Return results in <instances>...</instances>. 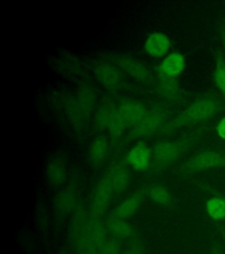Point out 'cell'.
Returning <instances> with one entry per match:
<instances>
[{
  "label": "cell",
  "mask_w": 225,
  "mask_h": 254,
  "mask_svg": "<svg viewBox=\"0 0 225 254\" xmlns=\"http://www.w3.org/2000/svg\"><path fill=\"white\" fill-rule=\"evenodd\" d=\"M223 109V103L213 95H202L182 111L177 117L166 122L157 134L165 136L174 133L182 127L202 123L212 119Z\"/></svg>",
  "instance_id": "obj_1"
},
{
  "label": "cell",
  "mask_w": 225,
  "mask_h": 254,
  "mask_svg": "<svg viewBox=\"0 0 225 254\" xmlns=\"http://www.w3.org/2000/svg\"><path fill=\"white\" fill-rule=\"evenodd\" d=\"M202 134L196 131L176 140H163L157 143L152 149V158L158 166H166L174 163L194 144Z\"/></svg>",
  "instance_id": "obj_2"
},
{
  "label": "cell",
  "mask_w": 225,
  "mask_h": 254,
  "mask_svg": "<svg viewBox=\"0 0 225 254\" xmlns=\"http://www.w3.org/2000/svg\"><path fill=\"white\" fill-rule=\"evenodd\" d=\"M168 111L165 107L156 106L147 111L146 114L138 123L135 124L129 135L124 139V143H129L135 139H143L151 135L157 134L159 129L166 123Z\"/></svg>",
  "instance_id": "obj_3"
},
{
  "label": "cell",
  "mask_w": 225,
  "mask_h": 254,
  "mask_svg": "<svg viewBox=\"0 0 225 254\" xmlns=\"http://www.w3.org/2000/svg\"><path fill=\"white\" fill-rule=\"evenodd\" d=\"M102 60L114 64L121 71L126 72L139 82L147 85H152L154 82V78L149 68L131 56L114 53L103 57Z\"/></svg>",
  "instance_id": "obj_4"
},
{
  "label": "cell",
  "mask_w": 225,
  "mask_h": 254,
  "mask_svg": "<svg viewBox=\"0 0 225 254\" xmlns=\"http://www.w3.org/2000/svg\"><path fill=\"white\" fill-rule=\"evenodd\" d=\"M58 98L59 101L56 103V106L59 107L64 122L73 133L81 136L87 122L79 108L76 94L63 93Z\"/></svg>",
  "instance_id": "obj_5"
},
{
  "label": "cell",
  "mask_w": 225,
  "mask_h": 254,
  "mask_svg": "<svg viewBox=\"0 0 225 254\" xmlns=\"http://www.w3.org/2000/svg\"><path fill=\"white\" fill-rule=\"evenodd\" d=\"M112 173L113 165L107 169L95 187L91 202V216L93 218L99 219L104 214L114 194Z\"/></svg>",
  "instance_id": "obj_6"
},
{
  "label": "cell",
  "mask_w": 225,
  "mask_h": 254,
  "mask_svg": "<svg viewBox=\"0 0 225 254\" xmlns=\"http://www.w3.org/2000/svg\"><path fill=\"white\" fill-rule=\"evenodd\" d=\"M92 73L103 87L111 92L120 91L125 87L123 72L114 64L99 60L92 65Z\"/></svg>",
  "instance_id": "obj_7"
},
{
  "label": "cell",
  "mask_w": 225,
  "mask_h": 254,
  "mask_svg": "<svg viewBox=\"0 0 225 254\" xmlns=\"http://www.w3.org/2000/svg\"><path fill=\"white\" fill-rule=\"evenodd\" d=\"M217 168H225V154L218 151H202L186 163L185 171L198 172Z\"/></svg>",
  "instance_id": "obj_8"
},
{
  "label": "cell",
  "mask_w": 225,
  "mask_h": 254,
  "mask_svg": "<svg viewBox=\"0 0 225 254\" xmlns=\"http://www.w3.org/2000/svg\"><path fill=\"white\" fill-rule=\"evenodd\" d=\"M47 182L54 187H61L67 177V160L63 153H55L46 166Z\"/></svg>",
  "instance_id": "obj_9"
},
{
  "label": "cell",
  "mask_w": 225,
  "mask_h": 254,
  "mask_svg": "<svg viewBox=\"0 0 225 254\" xmlns=\"http://www.w3.org/2000/svg\"><path fill=\"white\" fill-rule=\"evenodd\" d=\"M79 190L75 184H70L60 190L54 199V207L57 214L62 216L70 214L76 207Z\"/></svg>",
  "instance_id": "obj_10"
},
{
  "label": "cell",
  "mask_w": 225,
  "mask_h": 254,
  "mask_svg": "<svg viewBox=\"0 0 225 254\" xmlns=\"http://www.w3.org/2000/svg\"><path fill=\"white\" fill-rule=\"evenodd\" d=\"M152 151L145 143L140 141L127 153L125 162L135 171H144L150 167Z\"/></svg>",
  "instance_id": "obj_11"
},
{
  "label": "cell",
  "mask_w": 225,
  "mask_h": 254,
  "mask_svg": "<svg viewBox=\"0 0 225 254\" xmlns=\"http://www.w3.org/2000/svg\"><path fill=\"white\" fill-rule=\"evenodd\" d=\"M79 108L83 113L84 118L87 123L91 116L95 113L97 103V93L91 84L83 83L79 86L75 93Z\"/></svg>",
  "instance_id": "obj_12"
},
{
  "label": "cell",
  "mask_w": 225,
  "mask_h": 254,
  "mask_svg": "<svg viewBox=\"0 0 225 254\" xmlns=\"http://www.w3.org/2000/svg\"><path fill=\"white\" fill-rule=\"evenodd\" d=\"M186 68L185 57L180 52H173L163 60L157 69L158 74L177 79Z\"/></svg>",
  "instance_id": "obj_13"
},
{
  "label": "cell",
  "mask_w": 225,
  "mask_h": 254,
  "mask_svg": "<svg viewBox=\"0 0 225 254\" xmlns=\"http://www.w3.org/2000/svg\"><path fill=\"white\" fill-rule=\"evenodd\" d=\"M171 48V40L162 32H154L147 37L144 50L152 58H162Z\"/></svg>",
  "instance_id": "obj_14"
},
{
  "label": "cell",
  "mask_w": 225,
  "mask_h": 254,
  "mask_svg": "<svg viewBox=\"0 0 225 254\" xmlns=\"http://www.w3.org/2000/svg\"><path fill=\"white\" fill-rule=\"evenodd\" d=\"M117 111L126 121L127 125H131L133 127L135 124L138 123L148 111L143 104L131 100H127L119 103Z\"/></svg>",
  "instance_id": "obj_15"
},
{
  "label": "cell",
  "mask_w": 225,
  "mask_h": 254,
  "mask_svg": "<svg viewBox=\"0 0 225 254\" xmlns=\"http://www.w3.org/2000/svg\"><path fill=\"white\" fill-rule=\"evenodd\" d=\"M144 190L136 191L134 194L131 195L129 198L124 199L123 202L119 204L115 208L114 216L120 219H128L135 214L140 205L142 204L144 198Z\"/></svg>",
  "instance_id": "obj_16"
},
{
  "label": "cell",
  "mask_w": 225,
  "mask_h": 254,
  "mask_svg": "<svg viewBox=\"0 0 225 254\" xmlns=\"http://www.w3.org/2000/svg\"><path fill=\"white\" fill-rule=\"evenodd\" d=\"M109 149L108 139L105 136L96 137L89 147L88 158L92 165H99L107 157Z\"/></svg>",
  "instance_id": "obj_17"
},
{
  "label": "cell",
  "mask_w": 225,
  "mask_h": 254,
  "mask_svg": "<svg viewBox=\"0 0 225 254\" xmlns=\"http://www.w3.org/2000/svg\"><path fill=\"white\" fill-rule=\"evenodd\" d=\"M131 180V175L123 163H115L113 165L112 185L115 194H120L126 190Z\"/></svg>",
  "instance_id": "obj_18"
},
{
  "label": "cell",
  "mask_w": 225,
  "mask_h": 254,
  "mask_svg": "<svg viewBox=\"0 0 225 254\" xmlns=\"http://www.w3.org/2000/svg\"><path fill=\"white\" fill-rule=\"evenodd\" d=\"M116 106L117 105L111 101H105L99 104L94 113L95 127L98 131L107 129L113 114L116 110Z\"/></svg>",
  "instance_id": "obj_19"
},
{
  "label": "cell",
  "mask_w": 225,
  "mask_h": 254,
  "mask_svg": "<svg viewBox=\"0 0 225 254\" xmlns=\"http://www.w3.org/2000/svg\"><path fill=\"white\" fill-rule=\"evenodd\" d=\"M158 88L159 93L166 99H176L180 94L178 79L167 76L158 74Z\"/></svg>",
  "instance_id": "obj_20"
},
{
  "label": "cell",
  "mask_w": 225,
  "mask_h": 254,
  "mask_svg": "<svg viewBox=\"0 0 225 254\" xmlns=\"http://www.w3.org/2000/svg\"><path fill=\"white\" fill-rule=\"evenodd\" d=\"M126 127V121L123 119L122 116L120 115V113L117 111V106H116V110L114 112L108 127H107V131L110 135L112 143H116L119 139H121V137L123 136L125 131Z\"/></svg>",
  "instance_id": "obj_21"
},
{
  "label": "cell",
  "mask_w": 225,
  "mask_h": 254,
  "mask_svg": "<svg viewBox=\"0 0 225 254\" xmlns=\"http://www.w3.org/2000/svg\"><path fill=\"white\" fill-rule=\"evenodd\" d=\"M107 228L112 234L118 238H127L131 237L134 231L131 224L124 219L117 218L113 216L107 222Z\"/></svg>",
  "instance_id": "obj_22"
},
{
  "label": "cell",
  "mask_w": 225,
  "mask_h": 254,
  "mask_svg": "<svg viewBox=\"0 0 225 254\" xmlns=\"http://www.w3.org/2000/svg\"><path fill=\"white\" fill-rule=\"evenodd\" d=\"M206 211L210 218L215 221L225 219V198L212 197L206 202Z\"/></svg>",
  "instance_id": "obj_23"
},
{
  "label": "cell",
  "mask_w": 225,
  "mask_h": 254,
  "mask_svg": "<svg viewBox=\"0 0 225 254\" xmlns=\"http://www.w3.org/2000/svg\"><path fill=\"white\" fill-rule=\"evenodd\" d=\"M214 81L222 95L225 99V60L223 56L218 54L216 60L214 70Z\"/></svg>",
  "instance_id": "obj_24"
},
{
  "label": "cell",
  "mask_w": 225,
  "mask_h": 254,
  "mask_svg": "<svg viewBox=\"0 0 225 254\" xmlns=\"http://www.w3.org/2000/svg\"><path fill=\"white\" fill-rule=\"evenodd\" d=\"M148 193L150 198L158 204H167L170 202L171 195L165 187L160 186L150 187Z\"/></svg>",
  "instance_id": "obj_25"
},
{
  "label": "cell",
  "mask_w": 225,
  "mask_h": 254,
  "mask_svg": "<svg viewBox=\"0 0 225 254\" xmlns=\"http://www.w3.org/2000/svg\"><path fill=\"white\" fill-rule=\"evenodd\" d=\"M120 244L116 239H109L103 246L99 254H119Z\"/></svg>",
  "instance_id": "obj_26"
},
{
  "label": "cell",
  "mask_w": 225,
  "mask_h": 254,
  "mask_svg": "<svg viewBox=\"0 0 225 254\" xmlns=\"http://www.w3.org/2000/svg\"><path fill=\"white\" fill-rule=\"evenodd\" d=\"M216 131H217V134H218L219 138H221L222 139H225V117L218 122Z\"/></svg>",
  "instance_id": "obj_27"
},
{
  "label": "cell",
  "mask_w": 225,
  "mask_h": 254,
  "mask_svg": "<svg viewBox=\"0 0 225 254\" xmlns=\"http://www.w3.org/2000/svg\"><path fill=\"white\" fill-rule=\"evenodd\" d=\"M124 254H141V251L137 249V248H132L131 250L128 251L127 253H125Z\"/></svg>",
  "instance_id": "obj_28"
},
{
  "label": "cell",
  "mask_w": 225,
  "mask_h": 254,
  "mask_svg": "<svg viewBox=\"0 0 225 254\" xmlns=\"http://www.w3.org/2000/svg\"><path fill=\"white\" fill-rule=\"evenodd\" d=\"M211 254H223V253H222V251L220 250V248H218V247H215V248H213V250H212Z\"/></svg>",
  "instance_id": "obj_29"
},
{
  "label": "cell",
  "mask_w": 225,
  "mask_h": 254,
  "mask_svg": "<svg viewBox=\"0 0 225 254\" xmlns=\"http://www.w3.org/2000/svg\"><path fill=\"white\" fill-rule=\"evenodd\" d=\"M224 41H225V30H224Z\"/></svg>",
  "instance_id": "obj_30"
},
{
  "label": "cell",
  "mask_w": 225,
  "mask_h": 254,
  "mask_svg": "<svg viewBox=\"0 0 225 254\" xmlns=\"http://www.w3.org/2000/svg\"><path fill=\"white\" fill-rule=\"evenodd\" d=\"M224 235H225V233H224Z\"/></svg>",
  "instance_id": "obj_31"
}]
</instances>
